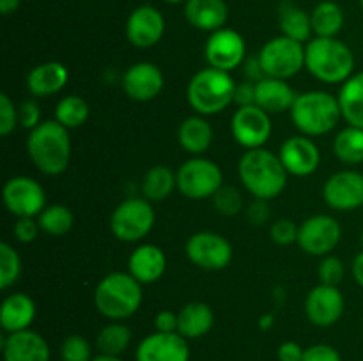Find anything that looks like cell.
Segmentation results:
<instances>
[{
  "mask_svg": "<svg viewBox=\"0 0 363 361\" xmlns=\"http://www.w3.org/2000/svg\"><path fill=\"white\" fill-rule=\"evenodd\" d=\"M238 176L252 197L269 202L284 193L289 173L279 154L261 147L252 149L241 156L238 163Z\"/></svg>",
  "mask_w": 363,
  "mask_h": 361,
  "instance_id": "6da1fadb",
  "label": "cell"
},
{
  "mask_svg": "<svg viewBox=\"0 0 363 361\" xmlns=\"http://www.w3.org/2000/svg\"><path fill=\"white\" fill-rule=\"evenodd\" d=\"M247 218L252 225H264L269 218V209H268V202L266 200H257L255 198L247 209Z\"/></svg>",
  "mask_w": 363,
  "mask_h": 361,
  "instance_id": "7dc6e473",
  "label": "cell"
},
{
  "mask_svg": "<svg viewBox=\"0 0 363 361\" xmlns=\"http://www.w3.org/2000/svg\"><path fill=\"white\" fill-rule=\"evenodd\" d=\"M184 18L194 28L211 34L225 27L229 7L225 0H186Z\"/></svg>",
  "mask_w": 363,
  "mask_h": 361,
  "instance_id": "cb8c5ba5",
  "label": "cell"
},
{
  "mask_svg": "<svg viewBox=\"0 0 363 361\" xmlns=\"http://www.w3.org/2000/svg\"><path fill=\"white\" fill-rule=\"evenodd\" d=\"M165 34V18L155 6L137 7L126 20V38L135 48L147 50L158 45Z\"/></svg>",
  "mask_w": 363,
  "mask_h": 361,
  "instance_id": "e0dca14e",
  "label": "cell"
},
{
  "mask_svg": "<svg viewBox=\"0 0 363 361\" xmlns=\"http://www.w3.org/2000/svg\"><path fill=\"white\" fill-rule=\"evenodd\" d=\"M326 205L335 211L350 212L363 207V173L358 170H340L328 177L323 188Z\"/></svg>",
  "mask_w": 363,
  "mask_h": 361,
  "instance_id": "9a60e30c",
  "label": "cell"
},
{
  "mask_svg": "<svg viewBox=\"0 0 363 361\" xmlns=\"http://www.w3.org/2000/svg\"><path fill=\"white\" fill-rule=\"evenodd\" d=\"M137 361H190L188 340L179 333L155 331L145 336L135 350Z\"/></svg>",
  "mask_w": 363,
  "mask_h": 361,
  "instance_id": "ffe728a7",
  "label": "cell"
},
{
  "mask_svg": "<svg viewBox=\"0 0 363 361\" xmlns=\"http://www.w3.org/2000/svg\"><path fill=\"white\" fill-rule=\"evenodd\" d=\"M360 6H362V9H363V0H360Z\"/></svg>",
  "mask_w": 363,
  "mask_h": 361,
  "instance_id": "680465c9",
  "label": "cell"
},
{
  "mask_svg": "<svg viewBox=\"0 0 363 361\" xmlns=\"http://www.w3.org/2000/svg\"><path fill=\"white\" fill-rule=\"evenodd\" d=\"M245 74H247V81H252V84H257V81H261L266 76L261 67V62H259V57H252V59L245 62Z\"/></svg>",
  "mask_w": 363,
  "mask_h": 361,
  "instance_id": "f907efd6",
  "label": "cell"
},
{
  "mask_svg": "<svg viewBox=\"0 0 363 361\" xmlns=\"http://www.w3.org/2000/svg\"><path fill=\"white\" fill-rule=\"evenodd\" d=\"M315 38H337L344 27V11L333 0H323L311 13Z\"/></svg>",
  "mask_w": 363,
  "mask_h": 361,
  "instance_id": "1f68e13d",
  "label": "cell"
},
{
  "mask_svg": "<svg viewBox=\"0 0 363 361\" xmlns=\"http://www.w3.org/2000/svg\"><path fill=\"white\" fill-rule=\"evenodd\" d=\"M174 190H177V177L167 165L151 166L142 179V197L149 202L165 200Z\"/></svg>",
  "mask_w": 363,
  "mask_h": 361,
  "instance_id": "4dcf8cb0",
  "label": "cell"
},
{
  "mask_svg": "<svg viewBox=\"0 0 363 361\" xmlns=\"http://www.w3.org/2000/svg\"><path fill=\"white\" fill-rule=\"evenodd\" d=\"M301 361H342L339 350L328 343H315L305 349L303 360Z\"/></svg>",
  "mask_w": 363,
  "mask_h": 361,
  "instance_id": "f6af8a7d",
  "label": "cell"
},
{
  "mask_svg": "<svg viewBox=\"0 0 363 361\" xmlns=\"http://www.w3.org/2000/svg\"><path fill=\"white\" fill-rule=\"evenodd\" d=\"M18 120H20V126L23 130L32 131L34 127H38L41 120V106L38 105V101L34 99H27V101L21 103L18 106Z\"/></svg>",
  "mask_w": 363,
  "mask_h": 361,
  "instance_id": "7bdbcfd3",
  "label": "cell"
},
{
  "mask_svg": "<svg viewBox=\"0 0 363 361\" xmlns=\"http://www.w3.org/2000/svg\"><path fill=\"white\" fill-rule=\"evenodd\" d=\"M360 241H362V246H363V230H362V237H360Z\"/></svg>",
  "mask_w": 363,
  "mask_h": 361,
  "instance_id": "6f0895ef",
  "label": "cell"
},
{
  "mask_svg": "<svg viewBox=\"0 0 363 361\" xmlns=\"http://www.w3.org/2000/svg\"><path fill=\"white\" fill-rule=\"evenodd\" d=\"M18 7H20V0H0V11H2L4 16L16 13Z\"/></svg>",
  "mask_w": 363,
  "mask_h": 361,
  "instance_id": "f5cc1de1",
  "label": "cell"
},
{
  "mask_svg": "<svg viewBox=\"0 0 363 361\" xmlns=\"http://www.w3.org/2000/svg\"><path fill=\"white\" fill-rule=\"evenodd\" d=\"M293 126L305 137H323L342 119L339 98L326 91H307L296 96L289 110Z\"/></svg>",
  "mask_w": 363,
  "mask_h": 361,
  "instance_id": "5b68a950",
  "label": "cell"
},
{
  "mask_svg": "<svg viewBox=\"0 0 363 361\" xmlns=\"http://www.w3.org/2000/svg\"><path fill=\"white\" fill-rule=\"evenodd\" d=\"M167 4H181V2H186V0H163Z\"/></svg>",
  "mask_w": 363,
  "mask_h": 361,
  "instance_id": "9f6ffc18",
  "label": "cell"
},
{
  "mask_svg": "<svg viewBox=\"0 0 363 361\" xmlns=\"http://www.w3.org/2000/svg\"><path fill=\"white\" fill-rule=\"evenodd\" d=\"M69 80V71L62 62L50 60L38 64L27 74V88L34 98H50L62 91Z\"/></svg>",
  "mask_w": 363,
  "mask_h": 361,
  "instance_id": "603a6c76",
  "label": "cell"
},
{
  "mask_svg": "<svg viewBox=\"0 0 363 361\" xmlns=\"http://www.w3.org/2000/svg\"><path fill=\"white\" fill-rule=\"evenodd\" d=\"M213 207L216 209V212H220L222 216H236L240 214L241 209H243V195L238 190L236 186H229V184H223L215 195H213Z\"/></svg>",
  "mask_w": 363,
  "mask_h": 361,
  "instance_id": "74e56055",
  "label": "cell"
},
{
  "mask_svg": "<svg viewBox=\"0 0 363 361\" xmlns=\"http://www.w3.org/2000/svg\"><path fill=\"white\" fill-rule=\"evenodd\" d=\"M20 126L18 120V106L14 105L13 99L2 92L0 94V134L9 137L16 127Z\"/></svg>",
  "mask_w": 363,
  "mask_h": 361,
  "instance_id": "b9f144b4",
  "label": "cell"
},
{
  "mask_svg": "<svg viewBox=\"0 0 363 361\" xmlns=\"http://www.w3.org/2000/svg\"><path fill=\"white\" fill-rule=\"evenodd\" d=\"M333 154L346 165L363 163V130L346 126L333 138Z\"/></svg>",
  "mask_w": 363,
  "mask_h": 361,
  "instance_id": "d6a6232c",
  "label": "cell"
},
{
  "mask_svg": "<svg viewBox=\"0 0 363 361\" xmlns=\"http://www.w3.org/2000/svg\"><path fill=\"white\" fill-rule=\"evenodd\" d=\"M167 271V255L156 244H140L128 258V273L142 285L158 282Z\"/></svg>",
  "mask_w": 363,
  "mask_h": 361,
  "instance_id": "7402d4cb",
  "label": "cell"
},
{
  "mask_svg": "<svg viewBox=\"0 0 363 361\" xmlns=\"http://www.w3.org/2000/svg\"><path fill=\"white\" fill-rule=\"evenodd\" d=\"M92 361H124L121 356H106V354H98L96 357H92Z\"/></svg>",
  "mask_w": 363,
  "mask_h": 361,
  "instance_id": "11a10c76",
  "label": "cell"
},
{
  "mask_svg": "<svg viewBox=\"0 0 363 361\" xmlns=\"http://www.w3.org/2000/svg\"><path fill=\"white\" fill-rule=\"evenodd\" d=\"M339 105L342 119L347 126L362 127L363 130V71L354 73L350 80L340 85Z\"/></svg>",
  "mask_w": 363,
  "mask_h": 361,
  "instance_id": "f546056e",
  "label": "cell"
},
{
  "mask_svg": "<svg viewBox=\"0 0 363 361\" xmlns=\"http://www.w3.org/2000/svg\"><path fill=\"white\" fill-rule=\"evenodd\" d=\"M89 103L85 101L82 96L78 94H69L64 96L55 106V120L59 124H62L67 130H77V127L84 126L89 119Z\"/></svg>",
  "mask_w": 363,
  "mask_h": 361,
  "instance_id": "e575fe53",
  "label": "cell"
},
{
  "mask_svg": "<svg viewBox=\"0 0 363 361\" xmlns=\"http://www.w3.org/2000/svg\"><path fill=\"white\" fill-rule=\"evenodd\" d=\"M27 152L35 168L45 176H60L71 163L69 130L53 120H43L28 133Z\"/></svg>",
  "mask_w": 363,
  "mask_h": 361,
  "instance_id": "7a4b0ae2",
  "label": "cell"
},
{
  "mask_svg": "<svg viewBox=\"0 0 363 361\" xmlns=\"http://www.w3.org/2000/svg\"><path fill=\"white\" fill-rule=\"evenodd\" d=\"M230 131L236 144L247 151L261 149L272 138V115L257 105L240 106L230 119Z\"/></svg>",
  "mask_w": 363,
  "mask_h": 361,
  "instance_id": "4fadbf2b",
  "label": "cell"
},
{
  "mask_svg": "<svg viewBox=\"0 0 363 361\" xmlns=\"http://www.w3.org/2000/svg\"><path fill=\"white\" fill-rule=\"evenodd\" d=\"M142 287L128 271H113L103 276L94 289L96 310L108 321H126L142 306Z\"/></svg>",
  "mask_w": 363,
  "mask_h": 361,
  "instance_id": "277c9868",
  "label": "cell"
},
{
  "mask_svg": "<svg viewBox=\"0 0 363 361\" xmlns=\"http://www.w3.org/2000/svg\"><path fill=\"white\" fill-rule=\"evenodd\" d=\"M298 230L300 227L289 218H280L269 227V237L279 246H289L298 241Z\"/></svg>",
  "mask_w": 363,
  "mask_h": 361,
  "instance_id": "60d3db41",
  "label": "cell"
},
{
  "mask_svg": "<svg viewBox=\"0 0 363 361\" xmlns=\"http://www.w3.org/2000/svg\"><path fill=\"white\" fill-rule=\"evenodd\" d=\"M257 57L266 76L289 80L305 67V45L286 35H277L264 42Z\"/></svg>",
  "mask_w": 363,
  "mask_h": 361,
  "instance_id": "9c48e42d",
  "label": "cell"
},
{
  "mask_svg": "<svg viewBox=\"0 0 363 361\" xmlns=\"http://www.w3.org/2000/svg\"><path fill=\"white\" fill-rule=\"evenodd\" d=\"M177 324H179V319H177V311L172 310H162L156 314L155 317V328L160 333H177Z\"/></svg>",
  "mask_w": 363,
  "mask_h": 361,
  "instance_id": "bcb514c9",
  "label": "cell"
},
{
  "mask_svg": "<svg viewBox=\"0 0 363 361\" xmlns=\"http://www.w3.org/2000/svg\"><path fill=\"white\" fill-rule=\"evenodd\" d=\"M279 28L282 35L294 39L298 42L307 45L312 35V20L311 14L305 9L293 4V0L282 2L279 7Z\"/></svg>",
  "mask_w": 363,
  "mask_h": 361,
  "instance_id": "f1b7e54d",
  "label": "cell"
},
{
  "mask_svg": "<svg viewBox=\"0 0 363 361\" xmlns=\"http://www.w3.org/2000/svg\"><path fill=\"white\" fill-rule=\"evenodd\" d=\"M354 53L337 38H314L305 45V69L323 84H344L354 74Z\"/></svg>",
  "mask_w": 363,
  "mask_h": 361,
  "instance_id": "3957f363",
  "label": "cell"
},
{
  "mask_svg": "<svg viewBox=\"0 0 363 361\" xmlns=\"http://www.w3.org/2000/svg\"><path fill=\"white\" fill-rule=\"evenodd\" d=\"M38 223L41 230L48 236L60 237L66 236L74 225V216L71 209L64 204H52L46 205L38 216Z\"/></svg>",
  "mask_w": 363,
  "mask_h": 361,
  "instance_id": "d590c367",
  "label": "cell"
},
{
  "mask_svg": "<svg viewBox=\"0 0 363 361\" xmlns=\"http://www.w3.org/2000/svg\"><path fill=\"white\" fill-rule=\"evenodd\" d=\"M344 275H346V268H344V262L339 257H335V255H326V257L321 258L318 268L319 283L339 287L342 283Z\"/></svg>",
  "mask_w": 363,
  "mask_h": 361,
  "instance_id": "ab89813d",
  "label": "cell"
},
{
  "mask_svg": "<svg viewBox=\"0 0 363 361\" xmlns=\"http://www.w3.org/2000/svg\"><path fill=\"white\" fill-rule=\"evenodd\" d=\"M204 57L209 67L230 73L245 62L247 42L240 32L223 27L209 34L204 46Z\"/></svg>",
  "mask_w": 363,
  "mask_h": 361,
  "instance_id": "5bb4252c",
  "label": "cell"
},
{
  "mask_svg": "<svg viewBox=\"0 0 363 361\" xmlns=\"http://www.w3.org/2000/svg\"><path fill=\"white\" fill-rule=\"evenodd\" d=\"M215 131L204 115L186 117L177 127V142L190 156H202L213 144Z\"/></svg>",
  "mask_w": 363,
  "mask_h": 361,
  "instance_id": "4316f807",
  "label": "cell"
},
{
  "mask_svg": "<svg viewBox=\"0 0 363 361\" xmlns=\"http://www.w3.org/2000/svg\"><path fill=\"white\" fill-rule=\"evenodd\" d=\"M279 158L289 176L307 177L319 168L321 151L311 137L294 134L280 145Z\"/></svg>",
  "mask_w": 363,
  "mask_h": 361,
  "instance_id": "d6986e66",
  "label": "cell"
},
{
  "mask_svg": "<svg viewBox=\"0 0 363 361\" xmlns=\"http://www.w3.org/2000/svg\"><path fill=\"white\" fill-rule=\"evenodd\" d=\"M177 333L183 335L186 340L201 338V336L208 335L215 324V314L213 308L208 303L202 301H191V303L184 304L179 311H177Z\"/></svg>",
  "mask_w": 363,
  "mask_h": 361,
  "instance_id": "83f0119b",
  "label": "cell"
},
{
  "mask_svg": "<svg viewBox=\"0 0 363 361\" xmlns=\"http://www.w3.org/2000/svg\"><path fill=\"white\" fill-rule=\"evenodd\" d=\"M188 260L204 271H222L233 262V244L222 234L211 230H201L188 237L186 246Z\"/></svg>",
  "mask_w": 363,
  "mask_h": 361,
  "instance_id": "30bf717a",
  "label": "cell"
},
{
  "mask_svg": "<svg viewBox=\"0 0 363 361\" xmlns=\"http://www.w3.org/2000/svg\"><path fill=\"white\" fill-rule=\"evenodd\" d=\"M131 343V329L119 321L103 326L96 335V349L106 356H121Z\"/></svg>",
  "mask_w": 363,
  "mask_h": 361,
  "instance_id": "836d02e7",
  "label": "cell"
},
{
  "mask_svg": "<svg viewBox=\"0 0 363 361\" xmlns=\"http://www.w3.org/2000/svg\"><path fill=\"white\" fill-rule=\"evenodd\" d=\"M156 223L152 202L144 197H130L121 202L110 216V230L123 243H138L149 236Z\"/></svg>",
  "mask_w": 363,
  "mask_h": 361,
  "instance_id": "52a82bcc",
  "label": "cell"
},
{
  "mask_svg": "<svg viewBox=\"0 0 363 361\" xmlns=\"http://www.w3.org/2000/svg\"><path fill=\"white\" fill-rule=\"evenodd\" d=\"M62 361H92V347L82 335H69L60 345Z\"/></svg>",
  "mask_w": 363,
  "mask_h": 361,
  "instance_id": "f35d334b",
  "label": "cell"
},
{
  "mask_svg": "<svg viewBox=\"0 0 363 361\" xmlns=\"http://www.w3.org/2000/svg\"><path fill=\"white\" fill-rule=\"evenodd\" d=\"M4 361H50V345L38 331L7 333L2 340Z\"/></svg>",
  "mask_w": 363,
  "mask_h": 361,
  "instance_id": "44dd1931",
  "label": "cell"
},
{
  "mask_svg": "<svg viewBox=\"0 0 363 361\" xmlns=\"http://www.w3.org/2000/svg\"><path fill=\"white\" fill-rule=\"evenodd\" d=\"M35 319V303L28 294L13 292L4 297L0 308V324L6 333L30 329Z\"/></svg>",
  "mask_w": 363,
  "mask_h": 361,
  "instance_id": "484cf974",
  "label": "cell"
},
{
  "mask_svg": "<svg viewBox=\"0 0 363 361\" xmlns=\"http://www.w3.org/2000/svg\"><path fill=\"white\" fill-rule=\"evenodd\" d=\"M121 84L128 98L138 103H147L158 98L163 91L165 76L156 64L142 60L124 71Z\"/></svg>",
  "mask_w": 363,
  "mask_h": 361,
  "instance_id": "ac0fdd59",
  "label": "cell"
},
{
  "mask_svg": "<svg viewBox=\"0 0 363 361\" xmlns=\"http://www.w3.org/2000/svg\"><path fill=\"white\" fill-rule=\"evenodd\" d=\"M342 227L330 214H314L305 219L298 230V246L312 257H326L339 246Z\"/></svg>",
  "mask_w": 363,
  "mask_h": 361,
  "instance_id": "8fae6325",
  "label": "cell"
},
{
  "mask_svg": "<svg viewBox=\"0 0 363 361\" xmlns=\"http://www.w3.org/2000/svg\"><path fill=\"white\" fill-rule=\"evenodd\" d=\"M21 275V258L9 243L0 244V289L7 290Z\"/></svg>",
  "mask_w": 363,
  "mask_h": 361,
  "instance_id": "8d00e7d4",
  "label": "cell"
},
{
  "mask_svg": "<svg viewBox=\"0 0 363 361\" xmlns=\"http://www.w3.org/2000/svg\"><path fill=\"white\" fill-rule=\"evenodd\" d=\"M296 96L287 80H280V78L264 76L255 84V105L261 106L269 115L289 112Z\"/></svg>",
  "mask_w": 363,
  "mask_h": 361,
  "instance_id": "d4e9b609",
  "label": "cell"
},
{
  "mask_svg": "<svg viewBox=\"0 0 363 361\" xmlns=\"http://www.w3.org/2000/svg\"><path fill=\"white\" fill-rule=\"evenodd\" d=\"M305 349L298 342H284L279 345V350H277V357L279 361H301L303 360Z\"/></svg>",
  "mask_w": 363,
  "mask_h": 361,
  "instance_id": "c3c4849f",
  "label": "cell"
},
{
  "mask_svg": "<svg viewBox=\"0 0 363 361\" xmlns=\"http://www.w3.org/2000/svg\"><path fill=\"white\" fill-rule=\"evenodd\" d=\"M351 271H353L354 282H357L363 289V251H360V253L354 257L353 265H351Z\"/></svg>",
  "mask_w": 363,
  "mask_h": 361,
  "instance_id": "816d5d0a",
  "label": "cell"
},
{
  "mask_svg": "<svg viewBox=\"0 0 363 361\" xmlns=\"http://www.w3.org/2000/svg\"><path fill=\"white\" fill-rule=\"evenodd\" d=\"M234 103L238 105V108L255 105V84H252V81L238 84L236 92H234Z\"/></svg>",
  "mask_w": 363,
  "mask_h": 361,
  "instance_id": "681fc988",
  "label": "cell"
},
{
  "mask_svg": "<svg viewBox=\"0 0 363 361\" xmlns=\"http://www.w3.org/2000/svg\"><path fill=\"white\" fill-rule=\"evenodd\" d=\"M39 232H41V227H39L38 219L34 218H16V223L13 227L14 237L23 244L34 243Z\"/></svg>",
  "mask_w": 363,
  "mask_h": 361,
  "instance_id": "ee69618b",
  "label": "cell"
},
{
  "mask_svg": "<svg viewBox=\"0 0 363 361\" xmlns=\"http://www.w3.org/2000/svg\"><path fill=\"white\" fill-rule=\"evenodd\" d=\"M236 81L227 71L204 67L188 81L186 98L197 115H218L234 103Z\"/></svg>",
  "mask_w": 363,
  "mask_h": 361,
  "instance_id": "8992f818",
  "label": "cell"
},
{
  "mask_svg": "<svg viewBox=\"0 0 363 361\" xmlns=\"http://www.w3.org/2000/svg\"><path fill=\"white\" fill-rule=\"evenodd\" d=\"M2 200L7 211L16 218H38L46 207L45 188L27 176L11 177L4 184Z\"/></svg>",
  "mask_w": 363,
  "mask_h": 361,
  "instance_id": "7c38bea8",
  "label": "cell"
},
{
  "mask_svg": "<svg viewBox=\"0 0 363 361\" xmlns=\"http://www.w3.org/2000/svg\"><path fill=\"white\" fill-rule=\"evenodd\" d=\"M273 324H275V317H273L272 314H266L259 319V328H261L262 331H268V329H272Z\"/></svg>",
  "mask_w": 363,
  "mask_h": 361,
  "instance_id": "db71d44e",
  "label": "cell"
},
{
  "mask_svg": "<svg viewBox=\"0 0 363 361\" xmlns=\"http://www.w3.org/2000/svg\"><path fill=\"white\" fill-rule=\"evenodd\" d=\"M177 191L190 200H206L223 186V172L218 163L202 156H191L176 172Z\"/></svg>",
  "mask_w": 363,
  "mask_h": 361,
  "instance_id": "ba28073f",
  "label": "cell"
},
{
  "mask_svg": "<svg viewBox=\"0 0 363 361\" xmlns=\"http://www.w3.org/2000/svg\"><path fill=\"white\" fill-rule=\"evenodd\" d=\"M346 299L339 287L319 283L305 297V315L318 328H330L344 315Z\"/></svg>",
  "mask_w": 363,
  "mask_h": 361,
  "instance_id": "2e32d148",
  "label": "cell"
}]
</instances>
